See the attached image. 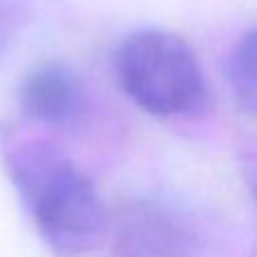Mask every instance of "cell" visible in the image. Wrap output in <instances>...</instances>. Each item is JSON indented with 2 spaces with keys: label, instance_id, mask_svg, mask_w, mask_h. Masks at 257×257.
Returning <instances> with one entry per match:
<instances>
[{
  "label": "cell",
  "instance_id": "1",
  "mask_svg": "<svg viewBox=\"0 0 257 257\" xmlns=\"http://www.w3.org/2000/svg\"><path fill=\"white\" fill-rule=\"evenodd\" d=\"M3 160L34 228L62 257L93 250L109 218L91 180L53 141L41 137H5Z\"/></svg>",
  "mask_w": 257,
  "mask_h": 257
},
{
  "label": "cell",
  "instance_id": "2",
  "mask_svg": "<svg viewBox=\"0 0 257 257\" xmlns=\"http://www.w3.org/2000/svg\"><path fill=\"white\" fill-rule=\"evenodd\" d=\"M116 75L127 98L160 118H196L209 109V87L196 53L166 30L130 34L116 53Z\"/></svg>",
  "mask_w": 257,
  "mask_h": 257
},
{
  "label": "cell",
  "instance_id": "3",
  "mask_svg": "<svg viewBox=\"0 0 257 257\" xmlns=\"http://www.w3.org/2000/svg\"><path fill=\"white\" fill-rule=\"evenodd\" d=\"M116 257H198V237L166 205L130 200L114 216Z\"/></svg>",
  "mask_w": 257,
  "mask_h": 257
},
{
  "label": "cell",
  "instance_id": "4",
  "mask_svg": "<svg viewBox=\"0 0 257 257\" xmlns=\"http://www.w3.org/2000/svg\"><path fill=\"white\" fill-rule=\"evenodd\" d=\"M23 114L48 127H68L84 114L82 82L68 66L48 62L23 80L19 91Z\"/></svg>",
  "mask_w": 257,
  "mask_h": 257
},
{
  "label": "cell",
  "instance_id": "5",
  "mask_svg": "<svg viewBox=\"0 0 257 257\" xmlns=\"http://www.w3.org/2000/svg\"><path fill=\"white\" fill-rule=\"evenodd\" d=\"M228 80L243 107L257 109V28L248 30L228 57Z\"/></svg>",
  "mask_w": 257,
  "mask_h": 257
},
{
  "label": "cell",
  "instance_id": "6",
  "mask_svg": "<svg viewBox=\"0 0 257 257\" xmlns=\"http://www.w3.org/2000/svg\"><path fill=\"white\" fill-rule=\"evenodd\" d=\"M19 25V10H16V0H0V55L12 41Z\"/></svg>",
  "mask_w": 257,
  "mask_h": 257
},
{
  "label": "cell",
  "instance_id": "7",
  "mask_svg": "<svg viewBox=\"0 0 257 257\" xmlns=\"http://www.w3.org/2000/svg\"><path fill=\"white\" fill-rule=\"evenodd\" d=\"M252 185H255V196H257V178H255V182H252Z\"/></svg>",
  "mask_w": 257,
  "mask_h": 257
}]
</instances>
